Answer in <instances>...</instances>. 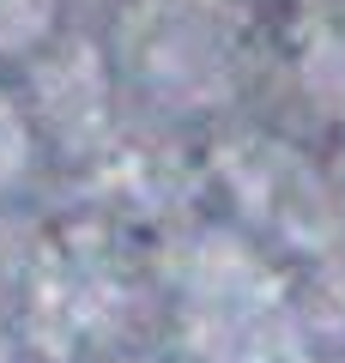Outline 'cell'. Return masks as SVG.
<instances>
[{
    "mask_svg": "<svg viewBox=\"0 0 345 363\" xmlns=\"http://www.w3.org/2000/svg\"><path fill=\"white\" fill-rule=\"evenodd\" d=\"M49 0H0V37H18V30L43 25Z\"/></svg>",
    "mask_w": 345,
    "mask_h": 363,
    "instance_id": "6da1fadb",
    "label": "cell"
}]
</instances>
